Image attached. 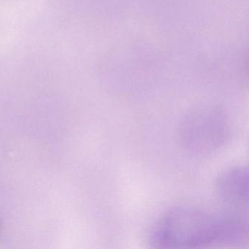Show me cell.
Listing matches in <instances>:
<instances>
[{"label":"cell","instance_id":"1","mask_svg":"<svg viewBox=\"0 0 249 249\" xmlns=\"http://www.w3.org/2000/svg\"><path fill=\"white\" fill-rule=\"evenodd\" d=\"M247 224L238 217L191 206L167 211L154 226L150 243L157 249H196L238 246L248 241Z\"/></svg>","mask_w":249,"mask_h":249},{"label":"cell","instance_id":"2","mask_svg":"<svg viewBox=\"0 0 249 249\" xmlns=\"http://www.w3.org/2000/svg\"><path fill=\"white\" fill-rule=\"evenodd\" d=\"M227 116L219 108L201 106L189 112L181 125L180 137L192 154L206 156L218 151L228 138Z\"/></svg>","mask_w":249,"mask_h":249},{"label":"cell","instance_id":"3","mask_svg":"<svg viewBox=\"0 0 249 249\" xmlns=\"http://www.w3.org/2000/svg\"><path fill=\"white\" fill-rule=\"evenodd\" d=\"M249 170L236 166L223 171L217 179V196L222 203L233 208H247L249 203Z\"/></svg>","mask_w":249,"mask_h":249}]
</instances>
